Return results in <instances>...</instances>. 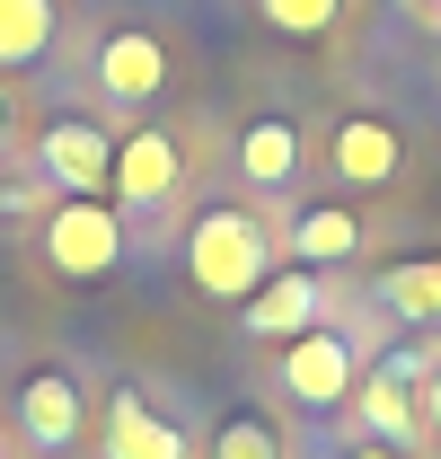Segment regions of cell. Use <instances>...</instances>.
Wrapping results in <instances>:
<instances>
[{"label": "cell", "instance_id": "obj_1", "mask_svg": "<svg viewBox=\"0 0 441 459\" xmlns=\"http://www.w3.org/2000/svg\"><path fill=\"white\" fill-rule=\"evenodd\" d=\"M186 274L195 291H212V300H247V291L274 274V238L256 212H238V204H220L203 221L186 230Z\"/></svg>", "mask_w": 441, "mask_h": 459}, {"label": "cell", "instance_id": "obj_2", "mask_svg": "<svg viewBox=\"0 0 441 459\" xmlns=\"http://www.w3.org/2000/svg\"><path fill=\"white\" fill-rule=\"evenodd\" d=\"M45 256H54V274H71V283L115 274V256H124L115 204H107V195H62L54 212H45Z\"/></svg>", "mask_w": 441, "mask_h": 459}, {"label": "cell", "instance_id": "obj_3", "mask_svg": "<svg viewBox=\"0 0 441 459\" xmlns=\"http://www.w3.org/2000/svg\"><path fill=\"white\" fill-rule=\"evenodd\" d=\"M177 133H160V124H142V133H124L115 142V177H107V195L115 204H133V212H151V204H168L177 195Z\"/></svg>", "mask_w": 441, "mask_h": 459}, {"label": "cell", "instance_id": "obj_4", "mask_svg": "<svg viewBox=\"0 0 441 459\" xmlns=\"http://www.w3.org/2000/svg\"><path fill=\"white\" fill-rule=\"evenodd\" d=\"M282 389L300 406H335L353 398V344L335 336V327H309V336L282 344Z\"/></svg>", "mask_w": 441, "mask_h": 459}, {"label": "cell", "instance_id": "obj_5", "mask_svg": "<svg viewBox=\"0 0 441 459\" xmlns=\"http://www.w3.org/2000/svg\"><path fill=\"white\" fill-rule=\"evenodd\" d=\"M36 169L54 177L62 195H98V186L115 177V142L98 133V124H80V115H62L54 133L36 142Z\"/></svg>", "mask_w": 441, "mask_h": 459}, {"label": "cell", "instance_id": "obj_6", "mask_svg": "<svg viewBox=\"0 0 441 459\" xmlns=\"http://www.w3.org/2000/svg\"><path fill=\"white\" fill-rule=\"evenodd\" d=\"M318 327V265H291V274H265L247 291V336L265 344H291Z\"/></svg>", "mask_w": 441, "mask_h": 459}, {"label": "cell", "instance_id": "obj_7", "mask_svg": "<svg viewBox=\"0 0 441 459\" xmlns=\"http://www.w3.org/2000/svg\"><path fill=\"white\" fill-rule=\"evenodd\" d=\"M98 89H107L115 107H151V98L168 89V54H160V36H142V27L107 36V45H98Z\"/></svg>", "mask_w": 441, "mask_h": 459}, {"label": "cell", "instance_id": "obj_8", "mask_svg": "<svg viewBox=\"0 0 441 459\" xmlns=\"http://www.w3.org/2000/svg\"><path fill=\"white\" fill-rule=\"evenodd\" d=\"M327 160H335V177H344V186H388V177H397V160H406V142H397V124H388V115H344Z\"/></svg>", "mask_w": 441, "mask_h": 459}, {"label": "cell", "instance_id": "obj_9", "mask_svg": "<svg viewBox=\"0 0 441 459\" xmlns=\"http://www.w3.org/2000/svg\"><path fill=\"white\" fill-rule=\"evenodd\" d=\"M107 459H195L186 451V433L142 406V389H115L107 398Z\"/></svg>", "mask_w": 441, "mask_h": 459}, {"label": "cell", "instance_id": "obj_10", "mask_svg": "<svg viewBox=\"0 0 441 459\" xmlns=\"http://www.w3.org/2000/svg\"><path fill=\"white\" fill-rule=\"evenodd\" d=\"M18 433H27L36 451H71V442H80V389H71L62 371H36V380L18 389Z\"/></svg>", "mask_w": 441, "mask_h": 459}, {"label": "cell", "instance_id": "obj_11", "mask_svg": "<svg viewBox=\"0 0 441 459\" xmlns=\"http://www.w3.org/2000/svg\"><path fill=\"white\" fill-rule=\"evenodd\" d=\"M362 424L380 433L388 451H415V442H424V406L406 389V371H371V380H362Z\"/></svg>", "mask_w": 441, "mask_h": 459}, {"label": "cell", "instance_id": "obj_12", "mask_svg": "<svg viewBox=\"0 0 441 459\" xmlns=\"http://www.w3.org/2000/svg\"><path fill=\"white\" fill-rule=\"evenodd\" d=\"M238 169H247V186L282 195V186L300 177V133H291L282 115H256V124H247V142H238Z\"/></svg>", "mask_w": 441, "mask_h": 459}, {"label": "cell", "instance_id": "obj_13", "mask_svg": "<svg viewBox=\"0 0 441 459\" xmlns=\"http://www.w3.org/2000/svg\"><path fill=\"white\" fill-rule=\"evenodd\" d=\"M353 247H362V221H353L344 204H318V212L291 221V256H300V265H335V256H353Z\"/></svg>", "mask_w": 441, "mask_h": 459}, {"label": "cell", "instance_id": "obj_14", "mask_svg": "<svg viewBox=\"0 0 441 459\" xmlns=\"http://www.w3.org/2000/svg\"><path fill=\"white\" fill-rule=\"evenodd\" d=\"M45 45H54V0H0V71L45 62Z\"/></svg>", "mask_w": 441, "mask_h": 459}, {"label": "cell", "instance_id": "obj_15", "mask_svg": "<svg viewBox=\"0 0 441 459\" xmlns=\"http://www.w3.org/2000/svg\"><path fill=\"white\" fill-rule=\"evenodd\" d=\"M380 300L406 318V327H433V318H441V256H415V265H397V274L380 283Z\"/></svg>", "mask_w": 441, "mask_h": 459}, {"label": "cell", "instance_id": "obj_16", "mask_svg": "<svg viewBox=\"0 0 441 459\" xmlns=\"http://www.w3.org/2000/svg\"><path fill=\"white\" fill-rule=\"evenodd\" d=\"M256 9H265V27H282V36H327L344 0H256Z\"/></svg>", "mask_w": 441, "mask_h": 459}, {"label": "cell", "instance_id": "obj_17", "mask_svg": "<svg viewBox=\"0 0 441 459\" xmlns=\"http://www.w3.org/2000/svg\"><path fill=\"white\" fill-rule=\"evenodd\" d=\"M212 459H282V451H274V433H265L256 415H229L220 442H212Z\"/></svg>", "mask_w": 441, "mask_h": 459}, {"label": "cell", "instance_id": "obj_18", "mask_svg": "<svg viewBox=\"0 0 441 459\" xmlns=\"http://www.w3.org/2000/svg\"><path fill=\"white\" fill-rule=\"evenodd\" d=\"M424 433H441V371L424 380Z\"/></svg>", "mask_w": 441, "mask_h": 459}, {"label": "cell", "instance_id": "obj_19", "mask_svg": "<svg viewBox=\"0 0 441 459\" xmlns=\"http://www.w3.org/2000/svg\"><path fill=\"white\" fill-rule=\"evenodd\" d=\"M344 459H397V451H388V442H362V451H344Z\"/></svg>", "mask_w": 441, "mask_h": 459}, {"label": "cell", "instance_id": "obj_20", "mask_svg": "<svg viewBox=\"0 0 441 459\" xmlns=\"http://www.w3.org/2000/svg\"><path fill=\"white\" fill-rule=\"evenodd\" d=\"M9 204H18V186H0V212H9Z\"/></svg>", "mask_w": 441, "mask_h": 459}, {"label": "cell", "instance_id": "obj_21", "mask_svg": "<svg viewBox=\"0 0 441 459\" xmlns=\"http://www.w3.org/2000/svg\"><path fill=\"white\" fill-rule=\"evenodd\" d=\"M0 142H9V98H0Z\"/></svg>", "mask_w": 441, "mask_h": 459}]
</instances>
